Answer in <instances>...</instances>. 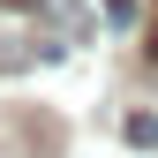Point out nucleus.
Here are the masks:
<instances>
[{
	"label": "nucleus",
	"instance_id": "nucleus-1",
	"mask_svg": "<svg viewBox=\"0 0 158 158\" xmlns=\"http://www.w3.org/2000/svg\"><path fill=\"white\" fill-rule=\"evenodd\" d=\"M128 143H158V113H135V121H121Z\"/></svg>",
	"mask_w": 158,
	"mask_h": 158
},
{
	"label": "nucleus",
	"instance_id": "nucleus-2",
	"mask_svg": "<svg viewBox=\"0 0 158 158\" xmlns=\"http://www.w3.org/2000/svg\"><path fill=\"white\" fill-rule=\"evenodd\" d=\"M106 23H135V0H106Z\"/></svg>",
	"mask_w": 158,
	"mask_h": 158
},
{
	"label": "nucleus",
	"instance_id": "nucleus-3",
	"mask_svg": "<svg viewBox=\"0 0 158 158\" xmlns=\"http://www.w3.org/2000/svg\"><path fill=\"white\" fill-rule=\"evenodd\" d=\"M0 8H45V0H0Z\"/></svg>",
	"mask_w": 158,
	"mask_h": 158
},
{
	"label": "nucleus",
	"instance_id": "nucleus-4",
	"mask_svg": "<svg viewBox=\"0 0 158 158\" xmlns=\"http://www.w3.org/2000/svg\"><path fill=\"white\" fill-rule=\"evenodd\" d=\"M151 68H158V23H151Z\"/></svg>",
	"mask_w": 158,
	"mask_h": 158
}]
</instances>
